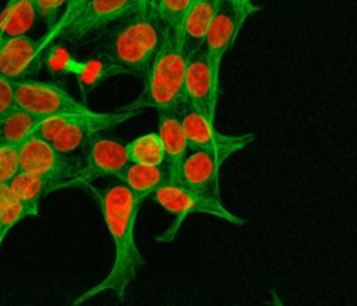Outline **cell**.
<instances>
[{"instance_id":"cell-1","label":"cell","mask_w":357,"mask_h":306,"mask_svg":"<svg viewBox=\"0 0 357 306\" xmlns=\"http://www.w3.org/2000/svg\"><path fill=\"white\" fill-rule=\"evenodd\" d=\"M95 197L109 236L113 245V263L109 274L82 292L74 305H82L93 296L110 291L120 300L124 299L126 289L137 277L144 264L142 254L135 242V221L144 198L138 197L120 179L112 177L103 186H86Z\"/></svg>"},{"instance_id":"cell-2","label":"cell","mask_w":357,"mask_h":306,"mask_svg":"<svg viewBox=\"0 0 357 306\" xmlns=\"http://www.w3.org/2000/svg\"><path fill=\"white\" fill-rule=\"evenodd\" d=\"M163 42L156 0H141L112 31L105 54L120 74L145 78Z\"/></svg>"},{"instance_id":"cell-3","label":"cell","mask_w":357,"mask_h":306,"mask_svg":"<svg viewBox=\"0 0 357 306\" xmlns=\"http://www.w3.org/2000/svg\"><path fill=\"white\" fill-rule=\"evenodd\" d=\"M187 59L188 50L181 32L163 31L162 46L144 78V89L126 106L139 112L163 108L181 110L185 103L184 80Z\"/></svg>"},{"instance_id":"cell-4","label":"cell","mask_w":357,"mask_h":306,"mask_svg":"<svg viewBox=\"0 0 357 306\" xmlns=\"http://www.w3.org/2000/svg\"><path fill=\"white\" fill-rule=\"evenodd\" d=\"M139 110L127 106L112 112H93L73 115H57L47 117L35 134L50 141L60 152L73 155L75 151L88 147L93 137L110 130L126 120L139 115Z\"/></svg>"},{"instance_id":"cell-5","label":"cell","mask_w":357,"mask_h":306,"mask_svg":"<svg viewBox=\"0 0 357 306\" xmlns=\"http://www.w3.org/2000/svg\"><path fill=\"white\" fill-rule=\"evenodd\" d=\"M149 198L174 217V222L172 228H169L167 231L170 233L169 239L174 236L176 231L180 228L184 218H187L190 214L212 215L226 222L234 224L236 226H243L247 224V219L229 211L223 205L222 198H213L202 193H198L187 187L177 179L169 180L165 184H162L149 196Z\"/></svg>"},{"instance_id":"cell-6","label":"cell","mask_w":357,"mask_h":306,"mask_svg":"<svg viewBox=\"0 0 357 306\" xmlns=\"http://www.w3.org/2000/svg\"><path fill=\"white\" fill-rule=\"evenodd\" d=\"M21 170L53 180L59 189H66L67 182L79 168V161L73 155L60 152L50 141L33 134L20 145Z\"/></svg>"},{"instance_id":"cell-7","label":"cell","mask_w":357,"mask_h":306,"mask_svg":"<svg viewBox=\"0 0 357 306\" xmlns=\"http://www.w3.org/2000/svg\"><path fill=\"white\" fill-rule=\"evenodd\" d=\"M128 162L124 144L98 134L86 147L84 162L79 163L78 170L67 182L66 187H86L100 177L119 179Z\"/></svg>"},{"instance_id":"cell-8","label":"cell","mask_w":357,"mask_h":306,"mask_svg":"<svg viewBox=\"0 0 357 306\" xmlns=\"http://www.w3.org/2000/svg\"><path fill=\"white\" fill-rule=\"evenodd\" d=\"M15 103L18 108L49 117L91 110L85 102L77 101L61 87L31 78L15 81Z\"/></svg>"},{"instance_id":"cell-9","label":"cell","mask_w":357,"mask_h":306,"mask_svg":"<svg viewBox=\"0 0 357 306\" xmlns=\"http://www.w3.org/2000/svg\"><path fill=\"white\" fill-rule=\"evenodd\" d=\"M180 113L191 148L216 152L229 158L248 147V144L254 140L252 133L234 136L218 131L215 129V123L188 103H184Z\"/></svg>"},{"instance_id":"cell-10","label":"cell","mask_w":357,"mask_h":306,"mask_svg":"<svg viewBox=\"0 0 357 306\" xmlns=\"http://www.w3.org/2000/svg\"><path fill=\"white\" fill-rule=\"evenodd\" d=\"M141 0H91L59 41L78 46L127 17Z\"/></svg>"},{"instance_id":"cell-11","label":"cell","mask_w":357,"mask_h":306,"mask_svg":"<svg viewBox=\"0 0 357 306\" xmlns=\"http://www.w3.org/2000/svg\"><path fill=\"white\" fill-rule=\"evenodd\" d=\"M184 92L185 103L191 105L215 123L219 85L213 80L204 48L188 52Z\"/></svg>"},{"instance_id":"cell-12","label":"cell","mask_w":357,"mask_h":306,"mask_svg":"<svg viewBox=\"0 0 357 306\" xmlns=\"http://www.w3.org/2000/svg\"><path fill=\"white\" fill-rule=\"evenodd\" d=\"M226 159L216 152L190 148L180 165L177 180L198 193L220 198L219 169Z\"/></svg>"},{"instance_id":"cell-13","label":"cell","mask_w":357,"mask_h":306,"mask_svg":"<svg viewBox=\"0 0 357 306\" xmlns=\"http://www.w3.org/2000/svg\"><path fill=\"white\" fill-rule=\"evenodd\" d=\"M43 56L38 52V41L26 34L4 36L0 48V74L22 81L38 73Z\"/></svg>"},{"instance_id":"cell-14","label":"cell","mask_w":357,"mask_h":306,"mask_svg":"<svg viewBox=\"0 0 357 306\" xmlns=\"http://www.w3.org/2000/svg\"><path fill=\"white\" fill-rule=\"evenodd\" d=\"M158 134L165 152L163 166L166 168L170 180H176L180 165L191 148L178 109L163 108L158 110Z\"/></svg>"},{"instance_id":"cell-15","label":"cell","mask_w":357,"mask_h":306,"mask_svg":"<svg viewBox=\"0 0 357 306\" xmlns=\"http://www.w3.org/2000/svg\"><path fill=\"white\" fill-rule=\"evenodd\" d=\"M234 13L227 0H220L218 13L212 21V25L206 34L204 42V50L208 59V63L212 70L215 82L219 85V74L222 59L226 52L233 46L237 38Z\"/></svg>"},{"instance_id":"cell-16","label":"cell","mask_w":357,"mask_h":306,"mask_svg":"<svg viewBox=\"0 0 357 306\" xmlns=\"http://www.w3.org/2000/svg\"><path fill=\"white\" fill-rule=\"evenodd\" d=\"M219 4L220 0H195L190 7L181 25V36L188 52L204 46Z\"/></svg>"},{"instance_id":"cell-17","label":"cell","mask_w":357,"mask_h":306,"mask_svg":"<svg viewBox=\"0 0 357 306\" xmlns=\"http://www.w3.org/2000/svg\"><path fill=\"white\" fill-rule=\"evenodd\" d=\"M119 179L144 200L170 180L163 165H144L135 162H128Z\"/></svg>"},{"instance_id":"cell-18","label":"cell","mask_w":357,"mask_h":306,"mask_svg":"<svg viewBox=\"0 0 357 306\" xmlns=\"http://www.w3.org/2000/svg\"><path fill=\"white\" fill-rule=\"evenodd\" d=\"M47 117L49 116L38 115L15 106L10 113L0 119V141L20 147L36 133L39 126Z\"/></svg>"},{"instance_id":"cell-19","label":"cell","mask_w":357,"mask_h":306,"mask_svg":"<svg viewBox=\"0 0 357 306\" xmlns=\"http://www.w3.org/2000/svg\"><path fill=\"white\" fill-rule=\"evenodd\" d=\"M13 191L24 201L32 217H38L40 201L52 191L57 190L53 180L42 177L35 173L20 170L8 183Z\"/></svg>"},{"instance_id":"cell-20","label":"cell","mask_w":357,"mask_h":306,"mask_svg":"<svg viewBox=\"0 0 357 306\" xmlns=\"http://www.w3.org/2000/svg\"><path fill=\"white\" fill-rule=\"evenodd\" d=\"M36 18V0H8L0 13V31L6 36L26 34Z\"/></svg>"},{"instance_id":"cell-21","label":"cell","mask_w":357,"mask_h":306,"mask_svg":"<svg viewBox=\"0 0 357 306\" xmlns=\"http://www.w3.org/2000/svg\"><path fill=\"white\" fill-rule=\"evenodd\" d=\"M32 214L24 201L8 184H0V247L8 232Z\"/></svg>"},{"instance_id":"cell-22","label":"cell","mask_w":357,"mask_h":306,"mask_svg":"<svg viewBox=\"0 0 357 306\" xmlns=\"http://www.w3.org/2000/svg\"><path fill=\"white\" fill-rule=\"evenodd\" d=\"M130 162L144 165H163L165 152L158 131L141 134L126 144Z\"/></svg>"},{"instance_id":"cell-23","label":"cell","mask_w":357,"mask_h":306,"mask_svg":"<svg viewBox=\"0 0 357 306\" xmlns=\"http://www.w3.org/2000/svg\"><path fill=\"white\" fill-rule=\"evenodd\" d=\"M119 74V68L109 60L105 53H102L96 57H88L84 60V66L78 73L77 80L82 94L86 95L103 81Z\"/></svg>"},{"instance_id":"cell-24","label":"cell","mask_w":357,"mask_h":306,"mask_svg":"<svg viewBox=\"0 0 357 306\" xmlns=\"http://www.w3.org/2000/svg\"><path fill=\"white\" fill-rule=\"evenodd\" d=\"M91 0H67L63 11L60 13L56 22L47 28L46 34L38 41V52L40 56L45 54L47 48L53 45L54 42H59L60 36L64 34V31L78 18V15L84 11V8L88 6Z\"/></svg>"},{"instance_id":"cell-25","label":"cell","mask_w":357,"mask_h":306,"mask_svg":"<svg viewBox=\"0 0 357 306\" xmlns=\"http://www.w3.org/2000/svg\"><path fill=\"white\" fill-rule=\"evenodd\" d=\"M46 67L53 74H74L75 77L84 66V60H77L67 48L54 42L43 54Z\"/></svg>"},{"instance_id":"cell-26","label":"cell","mask_w":357,"mask_h":306,"mask_svg":"<svg viewBox=\"0 0 357 306\" xmlns=\"http://www.w3.org/2000/svg\"><path fill=\"white\" fill-rule=\"evenodd\" d=\"M195 0H156L163 31H180L183 21Z\"/></svg>"},{"instance_id":"cell-27","label":"cell","mask_w":357,"mask_h":306,"mask_svg":"<svg viewBox=\"0 0 357 306\" xmlns=\"http://www.w3.org/2000/svg\"><path fill=\"white\" fill-rule=\"evenodd\" d=\"M20 170V147L0 141V184H8Z\"/></svg>"},{"instance_id":"cell-28","label":"cell","mask_w":357,"mask_h":306,"mask_svg":"<svg viewBox=\"0 0 357 306\" xmlns=\"http://www.w3.org/2000/svg\"><path fill=\"white\" fill-rule=\"evenodd\" d=\"M15 106V81L0 74V119L10 113Z\"/></svg>"},{"instance_id":"cell-29","label":"cell","mask_w":357,"mask_h":306,"mask_svg":"<svg viewBox=\"0 0 357 306\" xmlns=\"http://www.w3.org/2000/svg\"><path fill=\"white\" fill-rule=\"evenodd\" d=\"M67 0H36V17L47 24L50 28L60 15V8Z\"/></svg>"},{"instance_id":"cell-30","label":"cell","mask_w":357,"mask_h":306,"mask_svg":"<svg viewBox=\"0 0 357 306\" xmlns=\"http://www.w3.org/2000/svg\"><path fill=\"white\" fill-rule=\"evenodd\" d=\"M227 1L230 3L231 8H233L234 20H236V29L238 34L243 24L245 22V20L250 17V14L257 11L258 7H255L252 4V0H227Z\"/></svg>"},{"instance_id":"cell-31","label":"cell","mask_w":357,"mask_h":306,"mask_svg":"<svg viewBox=\"0 0 357 306\" xmlns=\"http://www.w3.org/2000/svg\"><path fill=\"white\" fill-rule=\"evenodd\" d=\"M4 36H6V35H4V34L0 31V48H1V43H3V41H4Z\"/></svg>"}]
</instances>
